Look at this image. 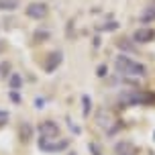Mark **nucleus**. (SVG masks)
Masks as SVG:
<instances>
[{
	"label": "nucleus",
	"instance_id": "f3484780",
	"mask_svg": "<svg viewBox=\"0 0 155 155\" xmlns=\"http://www.w3.org/2000/svg\"><path fill=\"white\" fill-rule=\"evenodd\" d=\"M96 74H98V78H104V76H106V65H98Z\"/></svg>",
	"mask_w": 155,
	"mask_h": 155
},
{
	"label": "nucleus",
	"instance_id": "1a4fd4ad",
	"mask_svg": "<svg viewBox=\"0 0 155 155\" xmlns=\"http://www.w3.org/2000/svg\"><path fill=\"white\" fill-rule=\"evenodd\" d=\"M96 120H98V124H100V127H104V129H108L110 124L114 123V120H112V114H110L108 110H100Z\"/></svg>",
	"mask_w": 155,
	"mask_h": 155
},
{
	"label": "nucleus",
	"instance_id": "20e7f679",
	"mask_svg": "<svg viewBox=\"0 0 155 155\" xmlns=\"http://www.w3.org/2000/svg\"><path fill=\"white\" fill-rule=\"evenodd\" d=\"M59 137V127L53 120H45L39 124V139H57Z\"/></svg>",
	"mask_w": 155,
	"mask_h": 155
},
{
	"label": "nucleus",
	"instance_id": "9d476101",
	"mask_svg": "<svg viewBox=\"0 0 155 155\" xmlns=\"http://www.w3.org/2000/svg\"><path fill=\"white\" fill-rule=\"evenodd\" d=\"M31 135H33V127L29 123H25L23 127H21V141H23V143H29V141H31Z\"/></svg>",
	"mask_w": 155,
	"mask_h": 155
},
{
	"label": "nucleus",
	"instance_id": "9b49d317",
	"mask_svg": "<svg viewBox=\"0 0 155 155\" xmlns=\"http://www.w3.org/2000/svg\"><path fill=\"white\" fill-rule=\"evenodd\" d=\"M21 0H0V10H16Z\"/></svg>",
	"mask_w": 155,
	"mask_h": 155
},
{
	"label": "nucleus",
	"instance_id": "423d86ee",
	"mask_svg": "<svg viewBox=\"0 0 155 155\" xmlns=\"http://www.w3.org/2000/svg\"><path fill=\"white\" fill-rule=\"evenodd\" d=\"M61 61H63V53H61V51H51V53L45 57L43 68H45L47 74H51V71H55L59 65H61Z\"/></svg>",
	"mask_w": 155,
	"mask_h": 155
},
{
	"label": "nucleus",
	"instance_id": "f03ea898",
	"mask_svg": "<svg viewBox=\"0 0 155 155\" xmlns=\"http://www.w3.org/2000/svg\"><path fill=\"white\" fill-rule=\"evenodd\" d=\"M120 104L124 106H151L155 104V92L151 90H129L120 94Z\"/></svg>",
	"mask_w": 155,
	"mask_h": 155
},
{
	"label": "nucleus",
	"instance_id": "6e6552de",
	"mask_svg": "<svg viewBox=\"0 0 155 155\" xmlns=\"http://www.w3.org/2000/svg\"><path fill=\"white\" fill-rule=\"evenodd\" d=\"M114 153L116 155H135V145L129 141H120L114 145Z\"/></svg>",
	"mask_w": 155,
	"mask_h": 155
},
{
	"label": "nucleus",
	"instance_id": "0eeeda50",
	"mask_svg": "<svg viewBox=\"0 0 155 155\" xmlns=\"http://www.w3.org/2000/svg\"><path fill=\"white\" fill-rule=\"evenodd\" d=\"M153 39H155V31L149 29V27H139L133 33V41L135 43H151Z\"/></svg>",
	"mask_w": 155,
	"mask_h": 155
},
{
	"label": "nucleus",
	"instance_id": "f257e3e1",
	"mask_svg": "<svg viewBox=\"0 0 155 155\" xmlns=\"http://www.w3.org/2000/svg\"><path fill=\"white\" fill-rule=\"evenodd\" d=\"M114 68L120 76H131V78H143L147 76V68L143 63L135 61L129 55H118L114 61Z\"/></svg>",
	"mask_w": 155,
	"mask_h": 155
},
{
	"label": "nucleus",
	"instance_id": "4468645a",
	"mask_svg": "<svg viewBox=\"0 0 155 155\" xmlns=\"http://www.w3.org/2000/svg\"><path fill=\"white\" fill-rule=\"evenodd\" d=\"M88 149L92 155H102V149L98 147V143H88Z\"/></svg>",
	"mask_w": 155,
	"mask_h": 155
},
{
	"label": "nucleus",
	"instance_id": "f8f14e48",
	"mask_svg": "<svg viewBox=\"0 0 155 155\" xmlns=\"http://www.w3.org/2000/svg\"><path fill=\"white\" fill-rule=\"evenodd\" d=\"M8 84H10V88H12V90H18V88L23 86V80H21V76H18V74H12V76H10V80H8Z\"/></svg>",
	"mask_w": 155,
	"mask_h": 155
},
{
	"label": "nucleus",
	"instance_id": "7ed1b4c3",
	"mask_svg": "<svg viewBox=\"0 0 155 155\" xmlns=\"http://www.w3.org/2000/svg\"><path fill=\"white\" fill-rule=\"evenodd\" d=\"M70 147V139H39V149L45 153H59Z\"/></svg>",
	"mask_w": 155,
	"mask_h": 155
},
{
	"label": "nucleus",
	"instance_id": "39448f33",
	"mask_svg": "<svg viewBox=\"0 0 155 155\" xmlns=\"http://www.w3.org/2000/svg\"><path fill=\"white\" fill-rule=\"evenodd\" d=\"M25 12L29 18H35V21H41V18H45L47 12H49V6L43 4V2H31L29 6L25 8Z\"/></svg>",
	"mask_w": 155,
	"mask_h": 155
},
{
	"label": "nucleus",
	"instance_id": "2eb2a0df",
	"mask_svg": "<svg viewBox=\"0 0 155 155\" xmlns=\"http://www.w3.org/2000/svg\"><path fill=\"white\" fill-rule=\"evenodd\" d=\"M6 123H8V112L6 110H0V129H2Z\"/></svg>",
	"mask_w": 155,
	"mask_h": 155
},
{
	"label": "nucleus",
	"instance_id": "a211bd4d",
	"mask_svg": "<svg viewBox=\"0 0 155 155\" xmlns=\"http://www.w3.org/2000/svg\"><path fill=\"white\" fill-rule=\"evenodd\" d=\"M47 37H49V33H47V31H43V33L37 31V33H35V39H47Z\"/></svg>",
	"mask_w": 155,
	"mask_h": 155
},
{
	"label": "nucleus",
	"instance_id": "dca6fc26",
	"mask_svg": "<svg viewBox=\"0 0 155 155\" xmlns=\"http://www.w3.org/2000/svg\"><path fill=\"white\" fill-rule=\"evenodd\" d=\"M151 18H155V8H153V10H147L145 15L141 16V21H151Z\"/></svg>",
	"mask_w": 155,
	"mask_h": 155
},
{
	"label": "nucleus",
	"instance_id": "ddd939ff",
	"mask_svg": "<svg viewBox=\"0 0 155 155\" xmlns=\"http://www.w3.org/2000/svg\"><path fill=\"white\" fill-rule=\"evenodd\" d=\"M82 104H84V116L90 114V110H92V100H90V96H82Z\"/></svg>",
	"mask_w": 155,
	"mask_h": 155
},
{
	"label": "nucleus",
	"instance_id": "6ab92c4d",
	"mask_svg": "<svg viewBox=\"0 0 155 155\" xmlns=\"http://www.w3.org/2000/svg\"><path fill=\"white\" fill-rule=\"evenodd\" d=\"M43 104H45L43 98H37V100H35V106H37V108H43Z\"/></svg>",
	"mask_w": 155,
	"mask_h": 155
},
{
	"label": "nucleus",
	"instance_id": "aec40b11",
	"mask_svg": "<svg viewBox=\"0 0 155 155\" xmlns=\"http://www.w3.org/2000/svg\"><path fill=\"white\" fill-rule=\"evenodd\" d=\"M70 155H78V153H70Z\"/></svg>",
	"mask_w": 155,
	"mask_h": 155
}]
</instances>
